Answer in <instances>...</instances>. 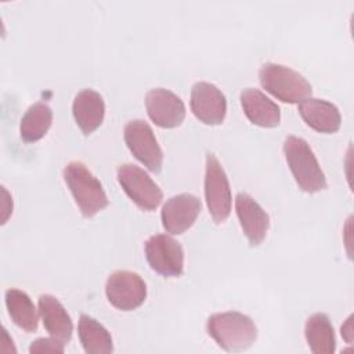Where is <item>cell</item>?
Segmentation results:
<instances>
[{
  "label": "cell",
  "mask_w": 354,
  "mask_h": 354,
  "mask_svg": "<svg viewBox=\"0 0 354 354\" xmlns=\"http://www.w3.org/2000/svg\"><path fill=\"white\" fill-rule=\"evenodd\" d=\"M209 336L225 351H243L257 339V328L252 318L238 311L217 313L207 318Z\"/></svg>",
  "instance_id": "cell-1"
},
{
  "label": "cell",
  "mask_w": 354,
  "mask_h": 354,
  "mask_svg": "<svg viewBox=\"0 0 354 354\" xmlns=\"http://www.w3.org/2000/svg\"><path fill=\"white\" fill-rule=\"evenodd\" d=\"M64 180L83 217L90 218L108 206L100 180L82 162H69L64 167Z\"/></svg>",
  "instance_id": "cell-2"
},
{
  "label": "cell",
  "mask_w": 354,
  "mask_h": 354,
  "mask_svg": "<svg viewBox=\"0 0 354 354\" xmlns=\"http://www.w3.org/2000/svg\"><path fill=\"white\" fill-rule=\"evenodd\" d=\"M283 152L299 188L308 194L326 188L325 174L306 140L288 136L283 141Z\"/></svg>",
  "instance_id": "cell-3"
},
{
  "label": "cell",
  "mask_w": 354,
  "mask_h": 354,
  "mask_svg": "<svg viewBox=\"0 0 354 354\" xmlns=\"http://www.w3.org/2000/svg\"><path fill=\"white\" fill-rule=\"evenodd\" d=\"M259 79L266 91L286 104H299L313 93L311 84L301 73L281 64H263Z\"/></svg>",
  "instance_id": "cell-4"
},
{
  "label": "cell",
  "mask_w": 354,
  "mask_h": 354,
  "mask_svg": "<svg viewBox=\"0 0 354 354\" xmlns=\"http://www.w3.org/2000/svg\"><path fill=\"white\" fill-rule=\"evenodd\" d=\"M205 199L213 221L216 224L224 223L231 213V187L225 170L218 159L210 152L206 153Z\"/></svg>",
  "instance_id": "cell-5"
},
{
  "label": "cell",
  "mask_w": 354,
  "mask_h": 354,
  "mask_svg": "<svg viewBox=\"0 0 354 354\" xmlns=\"http://www.w3.org/2000/svg\"><path fill=\"white\" fill-rule=\"evenodd\" d=\"M118 181L126 195L142 210H155L163 199L159 185L144 169L136 165H120L118 167Z\"/></svg>",
  "instance_id": "cell-6"
},
{
  "label": "cell",
  "mask_w": 354,
  "mask_h": 354,
  "mask_svg": "<svg viewBox=\"0 0 354 354\" xmlns=\"http://www.w3.org/2000/svg\"><path fill=\"white\" fill-rule=\"evenodd\" d=\"M149 267L159 275L180 277L184 271V250L180 242L166 234L149 236L144 246Z\"/></svg>",
  "instance_id": "cell-7"
},
{
  "label": "cell",
  "mask_w": 354,
  "mask_h": 354,
  "mask_svg": "<svg viewBox=\"0 0 354 354\" xmlns=\"http://www.w3.org/2000/svg\"><path fill=\"white\" fill-rule=\"evenodd\" d=\"M124 141L130 152L138 159L148 170L159 173L163 165V152L151 126L141 120H130L123 130Z\"/></svg>",
  "instance_id": "cell-8"
},
{
  "label": "cell",
  "mask_w": 354,
  "mask_h": 354,
  "mask_svg": "<svg viewBox=\"0 0 354 354\" xmlns=\"http://www.w3.org/2000/svg\"><path fill=\"white\" fill-rule=\"evenodd\" d=\"M105 295L115 308L131 311L145 301L147 285L137 272L119 270L108 277Z\"/></svg>",
  "instance_id": "cell-9"
},
{
  "label": "cell",
  "mask_w": 354,
  "mask_h": 354,
  "mask_svg": "<svg viewBox=\"0 0 354 354\" xmlns=\"http://www.w3.org/2000/svg\"><path fill=\"white\" fill-rule=\"evenodd\" d=\"M145 108L149 119L159 127L174 129L185 118V105L183 100L170 90L156 87L147 93Z\"/></svg>",
  "instance_id": "cell-10"
},
{
  "label": "cell",
  "mask_w": 354,
  "mask_h": 354,
  "mask_svg": "<svg viewBox=\"0 0 354 354\" xmlns=\"http://www.w3.org/2000/svg\"><path fill=\"white\" fill-rule=\"evenodd\" d=\"M189 105L195 118L210 126L223 123L227 113L225 95L209 82H198L192 86Z\"/></svg>",
  "instance_id": "cell-11"
},
{
  "label": "cell",
  "mask_w": 354,
  "mask_h": 354,
  "mask_svg": "<svg viewBox=\"0 0 354 354\" xmlns=\"http://www.w3.org/2000/svg\"><path fill=\"white\" fill-rule=\"evenodd\" d=\"M202 209V202L192 194H178L166 201L162 207L160 218L163 228L180 235L194 225Z\"/></svg>",
  "instance_id": "cell-12"
},
{
  "label": "cell",
  "mask_w": 354,
  "mask_h": 354,
  "mask_svg": "<svg viewBox=\"0 0 354 354\" xmlns=\"http://www.w3.org/2000/svg\"><path fill=\"white\" fill-rule=\"evenodd\" d=\"M236 216L243 234L252 246L260 245L270 228V217L266 210L248 194L239 192L235 196Z\"/></svg>",
  "instance_id": "cell-13"
},
{
  "label": "cell",
  "mask_w": 354,
  "mask_h": 354,
  "mask_svg": "<svg viewBox=\"0 0 354 354\" xmlns=\"http://www.w3.org/2000/svg\"><path fill=\"white\" fill-rule=\"evenodd\" d=\"M299 113L306 124L318 133H336L342 124L337 106L326 100L308 97L299 102Z\"/></svg>",
  "instance_id": "cell-14"
},
{
  "label": "cell",
  "mask_w": 354,
  "mask_h": 354,
  "mask_svg": "<svg viewBox=\"0 0 354 354\" xmlns=\"http://www.w3.org/2000/svg\"><path fill=\"white\" fill-rule=\"evenodd\" d=\"M72 113L82 133L88 136L101 126L105 116V102L100 93L84 88L76 94L72 104Z\"/></svg>",
  "instance_id": "cell-15"
},
{
  "label": "cell",
  "mask_w": 354,
  "mask_h": 354,
  "mask_svg": "<svg viewBox=\"0 0 354 354\" xmlns=\"http://www.w3.org/2000/svg\"><path fill=\"white\" fill-rule=\"evenodd\" d=\"M241 105L246 118L260 127H277L281 122L279 106L257 88H245L241 93Z\"/></svg>",
  "instance_id": "cell-16"
},
{
  "label": "cell",
  "mask_w": 354,
  "mask_h": 354,
  "mask_svg": "<svg viewBox=\"0 0 354 354\" xmlns=\"http://www.w3.org/2000/svg\"><path fill=\"white\" fill-rule=\"evenodd\" d=\"M39 314L50 336L62 343H68L73 333V324L61 301L53 295L39 296Z\"/></svg>",
  "instance_id": "cell-17"
},
{
  "label": "cell",
  "mask_w": 354,
  "mask_h": 354,
  "mask_svg": "<svg viewBox=\"0 0 354 354\" xmlns=\"http://www.w3.org/2000/svg\"><path fill=\"white\" fill-rule=\"evenodd\" d=\"M304 336L310 350L315 354H332L336 350L335 330L324 313H315L306 321Z\"/></svg>",
  "instance_id": "cell-18"
},
{
  "label": "cell",
  "mask_w": 354,
  "mask_h": 354,
  "mask_svg": "<svg viewBox=\"0 0 354 354\" xmlns=\"http://www.w3.org/2000/svg\"><path fill=\"white\" fill-rule=\"evenodd\" d=\"M4 299L12 322L25 332H35L39 325V314L28 293L11 288L6 290Z\"/></svg>",
  "instance_id": "cell-19"
},
{
  "label": "cell",
  "mask_w": 354,
  "mask_h": 354,
  "mask_svg": "<svg viewBox=\"0 0 354 354\" xmlns=\"http://www.w3.org/2000/svg\"><path fill=\"white\" fill-rule=\"evenodd\" d=\"M77 333L83 350L87 354H108L113 351L111 333L93 317L82 314L77 324Z\"/></svg>",
  "instance_id": "cell-20"
},
{
  "label": "cell",
  "mask_w": 354,
  "mask_h": 354,
  "mask_svg": "<svg viewBox=\"0 0 354 354\" xmlns=\"http://www.w3.org/2000/svg\"><path fill=\"white\" fill-rule=\"evenodd\" d=\"M53 123V111L44 102H36L28 108L19 123V134L25 142L43 138Z\"/></svg>",
  "instance_id": "cell-21"
},
{
  "label": "cell",
  "mask_w": 354,
  "mask_h": 354,
  "mask_svg": "<svg viewBox=\"0 0 354 354\" xmlns=\"http://www.w3.org/2000/svg\"><path fill=\"white\" fill-rule=\"evenodd\" d=\"M65 343L57 340L55 337H40L32 342L29 346V353H64Z\"/></svg>",
  "instance_id": "cell-22"
},
{
  "label": "cell",
  "mask_w": 354,
  "mask_h": 354,
  "mask_svg": "<svg viewBox=\"0 0 354 354\" xmlns=\"http://www.w3.org/2000/svg\"><path fill=\"white\" fill-rule=\"evenodd\" d=\"M342 336L347 343L353 342V315H350L346 322L342 325Z\"/></svg>",
  "instance_id": "cell-23"
}]
</instances>
